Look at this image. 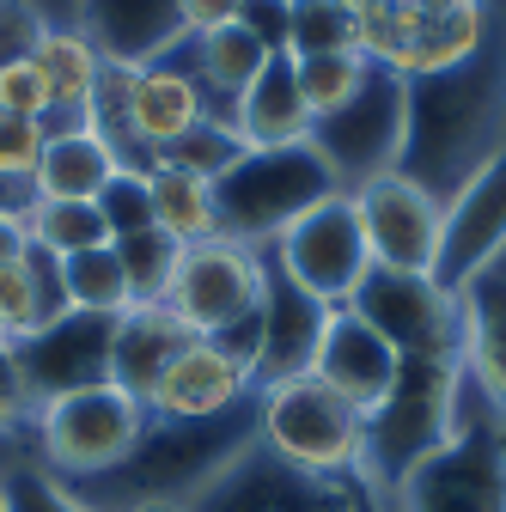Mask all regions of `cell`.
Masks as SVG:
<instances>
[{
	"mask_svg": "<svg viewBox=\"0 0 506 512\" xmlns=\"http://www.w3.org/2000/svg\"><path fill=\"white\" fill-rule=\"evenodd\" d=\"M464 397H470V384H464V366L458 360H403L391 397L366 415L360 476L378 494H397V482L458 433Z\"/></svg>",
	"mask_w": 506,
	"mask_h": 512,
	"instance_id": "cell-3",
	"label": "cell"
},
{
	"mask_svg": "<svg viewBox=\"0 0 506 512\" xmlns=\"http://www.w3.org/2000/svg\"><path fill=\"white\" fill-rule=\"evenodd\" d=\"M348 311L360 317V324H372L403 360H458L464 366V305L433 275L372 269L354 287Z\"/></svg>",
	"mask_w": 506,
	"mask_h": 512,
	"instance_id": "cell-10",
	"label": "cell"
},
{
	"mask_svg": "<svg viewBox=\"0 0 506 512\" xmlns=\"http://www.w3.org/2000/svg\"><path fill=\"white\" fill-rule=\"evenodd\" d=\"M110 330H116V317L61 311L55 324H43L25 342H13V360H19V378H25L31 403L43 409L55 397L110 384Z\"/></svg>",
	"mask_w": 506,
	"mask_h": 512,
	"instance_id": "cell-15",
	"label": "cell"
},
{
	"mask_svg": "<svg viewBox=\"0 0 506 512\" xmlns=\"http://www.w3.org/2000/svg\"><path fill=\"white\" fill-rule=\"evenodd\" d=\"M257 445L305 476H360L366 415L342 403L318 372H299L257 391Z\"/></svg>",
	"mask_w": 506,
	"mask_h": 512,
	"instance_id": "cell-5",
	"label": "cell"
},
{
	"mask_svg": "<svg viewBox=\"0 0 506 512\" xmlns=\"http://www.w3.org/2000/svg\"><path fill=\"white\" fill-rule=\"evenodd\" d=\"M403 153L397 171L439 202L506 147V13L494 37L446 74L403 80Z\"/></svg>",
	"mask_w": 506,
	"mask_h": 512,
	"instance_id": "cell-1",
	"label": "cell"
},
{
	"mask_svg": "<svg viewBox=\"0 0 506 512\" xmlns=\"http://www.w3.org/2000/svg\"><path fill=\"white\" fill-rule=\"evenodd\" d=\"M397 512H506V421L482 397L476 415L464 397L458 433L397 482Z\"/></svg>",
	"mask_w": 506,
	"mask_h": 512,
	"instance_id": "cell-6",
	"label": "cell"
},
{
	"mask_svg": "<svg viewBox=\"0 0 506 512\" xmlns=\"http://www.w3.org/2000/svg\"><path fill=\"white\" fill-rule=\"evenodd\" d=\"M336 171L324 165V153L299 141V147H250L220 183H214V226L232 244L269 250L305 208H318L324 196H336Z\"/></svg>",
	"mask_w": 506,
	"mask_h": 512,
	"instance_id": "cell-4",
	"label": "cell"
},
{
	"mask_svg": "<svg viewBox=\"0 0 506 512\" xmlns=\"http://www.w3.org/2000/svg\"><path fill=\"white\" fill-rule=\"evenodd\" d=\"M122 171L116 147L98 135L92 122H49L43 159L31 171V196H55V202H98L104 183Z\"/></svg>",
	"mask_w": 506,
	"mask_h": 512,
	"instance_id": "cell-21",
	"label": "cell"
},
{
	"mask_svg": "<svg viewBox=\"0 0 506 512\" xmlns=\"http://www.w3.org/2000/svg\"><path fill=\"white\" fill-rule=\"evenodd\" d=\"M250 397H257L250 366L232 348L196 336V342H183L177 360L159 372L153 397H147V415L153 421H220V415L244 409Z\"/></svg>",
	"mask_w": 506,
	"mask_h": 512,
	"instance_id": "cell-17",
	"label": "cell"
},
{
	"mask_svg": "<svg viewBox=\"0 0 506 512\" xmlns=\"http://www.w3.org/2000/svg\"><path fill=\"white\" fill-rule=\"evenodd\" d=\"M19 250H25V226H19V214H0V263H13Z\"/></svg>",
	"mask_w": 506,
	"mask_h": 512,
	"instance_id": "cell-43",
	"label": "cell"
},
{
	"mask_svg": "<svg viewBox=\"0 0 506 512\" xmlns=\"http://www.w3.org/2000/svg\"><path fill=\"white\" fill-rule=\"evenodd\" d=\"M202 116H214L202 80L183 68V55L135 68L129 80V116H122V165H153L165 147H177Z\"/></svg>",
	"mask_w": 506,
	"mask_h": 512,
	"instance_id": "cell-16",
	"label": "cell"
},
{
	"mask_svg": "<svg viewBox=\"0 0 506 512\" xmlns=\"http://www.w3.org/2000/svg\"><path fill=\"white\" fill-rule=\"evenodd\" d=\"M354 49V7L348 0H287V55H330Z\"/></svg>",
	"mask_w": 506,
	"mask_h": 512,
	"instance_id": "cell-33",
	"label": "cell"
},
{
	"mask_svg": "<svg viewBox=\"0 0 506 512\" xmlns=\"http://www.w3.org/2000/svg\"><path fill=\"white\" fill-rule=\"evenodd\" d=\"M31 415H37V403H31L25 378H19V360H13V348H0V433L31 427Z\"/></svg>",
	"mask_w": 506,
	"mask_h": 512,
	"instance_id": "cell-40",
	"label": "cell"
},
{
	"mask_svg": "<svg viewBox=\"0 0 506 512\" xmlns=\"http://www.w3.org/2000/svg\"><path fill=\"white\" fill-rule=\"evenodd\" d=\"M293 74H299V92H305L311 122H324V116L348 110V104L366 92V80H372L378 68H372L360 49H330V55H299Z\"/></svg>",
	"mask_w": 506,
	"mask_h": 512,
	"instance_id": "cell-31",
	"label": "cell"
},
{
	"mask_svg": "<svg viewBox=\"0 0 506 512\" xmlns=\"http://www.w3.org/2000/svg\"><path fill=\"white\" fill-rule=\"evenodd\" d=\"M403 92L409 86L397 74L378 68L348 110L311 122V147L324 153V165L336 171L342 189H360L378 171H397V153H403Z\"/></svg>",
	"mask_w": 506,
	"mask_h": 512,
	"instance_id": "cell-13",
	"label": "cell"
},
{
	"mask_svg": "<svg viewBox=\"0 0 506 512\" xmlns=\"http://www.w3.org/2000/svg\"><path fill=\"white\" fill-rule=\"evenodd\" d=\"M31 61H37L43 80H49L55 122H80L92 110V98H98V80H104V55L92 49V37L80 25H49Z\"/></svg>",
	"mask_w": 506,
	"mask_h": 512,
	"instance_id": "cell-26",
	"label": "cell"
},
{
	"mask_svg": "<svg viewBox=\"0 0 506 512\" xmlns=\"http://www.w3.org/2000/svg\"><path fill=\"white\" fill-rule=\"evenodd\" d=\"M183 68L202 80L208 104L226 98V110H232V98L269 68V49L250 37L244 25H220V31H202V37H189V43H183Z\"/></svg>",
	"mask_w": 506,
	"mask_h": 512,
	"instance_id": "cell-27",
	"label": "cell"
},
{
	"mask_svg": "<svg viewBox=\"0 0 506 512\" xmlns=\"http://www.w3.org/2000/svg\"><path fill=\"white\" fill-rule=\"evenodd\" d=\"M244 153H250V147H244V135L232 128V116L214 110V116H202L196 128H189L177 147H165L153 165H171V171H189V177H202V183H220Z\"/></svg>",
	"mask_w": 506,
	"mask_h": 512,
	"instance_id": "cell-32",
	"label": "cell"
},
{
	"mask_svg": "<svg viewBox=\"0 0 506 512\" xmlns=\"http://www.w3.org/2000/svg\"><path fill=\"white\" fill-rule=\"evenodd\" d=\"M68 311V299H61V263L43 250H19L13 263H0V330H7V348L25 342L31 330L55 324V317Z\"/></svg>",
	"mask_w": 506,
	"mask_h": 512,
	"instance_id": "cell-25",
	"label": "cell"
},
{
	"mask_svg": "<svg viewBox=\"0 0 506 512\" xmlns=\"http://www.w3.org/2000/svg\"><path fill=\"white\" fill-rule=\"evenodd\" d=\"M98 214H104L110 244H116V238H135V232H153V189H147V171H141V165H122V171L104 183Z\"/></svg>",
	"mask_w": 506,
	"mask_h": 512,
	"instance_id": "cell-35",
	"label": "cell"
},
{
	"mask_svg": "<svg viewBox=\"0 0 506 512\" xmlns=\"http://www.w3.org/2000/svg\"><path fill=\"white\" fill-rule=\"evenodd\" d=\"M488 269H506V147L446 196V226H439L433 281L464 293Z\"/></svg>",
	"mask_w": 506,
	"mask_h": 512,
	"instance_id": "cell-14",
	"label": "cell"
},
{
	"mask_svg": "<svg viewBox=\"0 0 506 512\" xmlns=\"http://www.w3.org/2000/svg\"><path fill=\"white\" fill-rule=\"evenodd\" d=\"M43 141H49V122H25V116L0 110V177L31 189V171L43 159Z\"/></svg>",
	"mask_w": 506,
	"mask_h": 512,
	"instance_id": "cell-38",
	"label": "cell"
},
{
	"mask_svg": "<svg viewBox=\"0 0 506 512\" xmlns=\"http://www.w3.org/2000/svg\"><path fill=\"white\" fill-rule=\"evenodd\" d=\"M269 263L318 305L342 311L354 299V287L372 275V250H366V232H360V208L348 189L324 196L318 208H305L269 250Z\"/></svg>",
	"mask_w": 506,
	"mask_h": 512,
	"instance_id": "cell-9",
	"label": "cell"
},
{
	"mask_svg": "<svg viewBox=\"0 0 506 512\" xmlns=\"http://www.w3.org/2000/svg\"><path fill=\"white\" fill-rule=\"evenodd\" d=\"M324 330H330V305L299 293L269 263V275H263V311H257V366H250L257 391L311 372V360H318V348H324Z\"/></svg>",
	"mask_w": 506,
	"mask_h": 512,
	"instance_id": "cell-18",
	"label": "cell"
},
{
	"mask_svg": "<svg viewBox=\"0 0 506 512\" xmlns=\"http://www.w3.org/2000/svg\"><path fill=\"white\" fill-rule=\"evenodd\" d=\"M183 342H196V336H189L165 305H129L116 317V330H110V384L129 391L135 403H147L159 372L177 360Z\"/></svg>",
	"mask_w": 506,
	"mask_h": 512,
	"instance_id": "cell-24",
	"label": "cell"
},
{
	"mask_svg": "<svg viewBox=\"0 0 506 512\" xmlns=\"http://www.w3.org/2000/svg\"><path fill=\"white\" fill-rule=\"evenodd\" d=\"M458 305H464V378L506 421V269L476 275L458 293Z\"/></svg>",
	"mask_w": 506,
	"mask_h": 512,
	"instance_id": "cell-22",
	"label": "cell"
},
{
	"mask_svg": "<svg viewBox=\"0 0 506 512\" xmlns=\"http://www.w3.org/2000/svg\"><path fill=\"white\" fill-rule=\"evenodd\" d=\"M177 13H183V31H189V37H202V31L238 25L244 0H177Z\"/></svg>",
	"mask_w": 506,
	"mask_h": 512,
	"instance_id": "cell-42",
	"label": "cell"
},
{
	"mask_svg": "<svg viewBox=\"0 0 506 512\" xmlns=\"http://www.w3.org/2000/svg\"><path fill=\"white\" fill-rule=\"evenodd\" d=\"M238 25L257 37L269 55H287V0H244Z\"/></svg>",
	"mask_w": 506,
	"mask_h": 512,
	"instance_id": "cell-41",
	"label": "cell"
},
{
	"mask_svg": "<svg viewBox=\"0 0 506 512\" xmlns=\"http://www.w3.org/2000/svg\"><path fill=\"white\" fill-rule=\"evenodd\" d=\"M37 458L49 476H110L129 464V452L147 433V403H135L116 384H92V391L55 397L31 415Z\"/></svg>",
	"mask_w": 506,
	"mask_h": 512,
	"instance_id": "cell-7",
	"label": "cell"
},
{
	"mask_svg": "<svg viewBox=\"0 0 506 512\" xmlns=\"http://www.w3.org/2000/svg\"><path fill=\"white\" fill-rule=\"evenodd\" d=\"M177 256H183V244L165 238L159 226L153 232H135V238H116V263H122V275H129L135 305H159L165 299V287L177 275Z\"/></svg>",
	"mask_w": 506,
	"mask_h": 512,
	"instance_id": "cell-34",
	"label": "cell"
},
{
	"mask_svg": "<svg viewBox=\"0 0 506 512\" xmlns=\"http://www.w3.org/2000/svg\"><path fill=\"white\" fill-rule=\"evenodd\" d=\"M311 372H318L342 403L372 415L378 403L391 397V384L403 372V354L342 305V311H330V330H324V348H318V360H311Z\"/></svg>",
	"mask_w": 506,
	"mask_h": 512,
	"instance_id": "cell-20",
	"label": "cell"
},
{
	"mask_svg": "<svg viewBox=\"0 0 506 512\" xmlns=\"http://www.w3.org/2000/svg\"><path fill=\"white\" fill-rule=\"evenodd\" d=\"M189 512H378V488L366 476H305L275 464L263 445H244Z\"/></svg>",
	"mask_w": 506,
	"mask_h": 512,
	"instance_id": "cell-11",
	"label": "cell"
},
{
	"mask_svg": "<svg viewBox=\"0 0 506 512\" xmlns=\"http://www.w3.org/2000/svg\"><path fill=\"white\" fill-rule=\"evenodd\" d=\"M348 7H354V49L397 80L458 68L500 25L494 0H348Z\"/></svg>",
	"mask_w": 506,
	"mask_h": 512,
	"instance_id": "cell-2",
	"label": "cell"
},
{
	"mask_svg": "<svg viewBox=\"0 0 506 512\" xmlns=\"http://www.w3.org/2000/svg\"><path fill=\"white\" fill-rule=\"evenodd\" d=\"M0 348H7V330H0Z\"/></svg>",
	"mask_w": 506,
	"mask_h": 512,
	"instance_id": "cell-45",
	"label": "cell"
},
{
	"mask_svg": "<svg viewBox=\"0 0 506 512\" xmlns=\"http://www.w3.org/2000/svg\"><path fill=\"white\" fill-rule=\"evenodd\" d=\"M0 512H7V482H0Z\"/></svg>",
	"mask_w": 506,
	"mask_h": 512,
	"instance_id": "cell-44",
	"label": "cell"
},
{
	"mask_svg": "<svg viewBox=\"0 0 506 512\" xmlns=\"http://www.w3.org/2000/svg\"><path fill=\"white\" fill-rule=\"evenodd\" d=\"M43 31H49V19L31 0H0V61H31Z\"/></svg>",
	"mask_w": 506,
	"mask_h": 512,
	"instance_id": "cell-39",
	"label": "cell"
},
{
	"mask_svg": "<svg viewBox=\"0 0 506 512\" xmlns=\"http://www.w3.org/2000/svg\"><path fill=\"white\" fill-rule=\"evenodd\" d=\"M263 275H269V256L232 244V238H202V244H183L177 256V275L165 287V311L189 336H232L244 330L250 317L263 311Z\"/></svg>",
	"mask_w": 506,
	"mask_h": 512,
	"instance_id": "cell-8",
	"label": "cell"
},
{
	"mask_svg": "<svg viewBox=\"0 0 506 512\" xmlns=\"http://www.w3.org/2000/svg\"><path fill=\"white\" fill-rule=\"evenodd\" d=\"M226 116L244 135V147H299V141H311V110H305L299 74H293V55H269V68L232 98Z\"/></svg>",
	"mask_w": 506,
	"mask_h": 512,
	"instance_id": "cell-23",
	"label": "cell"
},
{
	"mask_svg": "<svg viewBox=\"0 0 506 512\" xmlns=\"http://www.w3.org/2000/svg\"><path fill=\"white\" fill-rule=\"evenodd\" d=\"M0 482H7V512H98V506H86L61 476H49L43 464H19V470H7Z\"/></svg>",
	"mask_w": 506,
	"mask_h": 512,
	"instance_id": "cell-36",
	"label": "cell"
},
{
	"mask_svg": "<svg viewBox=\"0 0 506 512\" xmlns=\"http://www.w3.org/2000/svg\"><path fill=\"white\" fill-rule=\"evenodd\" d=\"M19 226H25V244H31V250H43V256H55V263H68V256H80V250L110 244L98 202H55V196H31V202H25V214H19Z\"/></svg>",
	"mask_w": 506,
	"mask_h": 512,
	"instance_id": "cell-28",
	"label": "cell"
},
{
	"mask_svg": "<svg viewBox=\"0 0 506 512\" xmlns=\"http://www.w3.org/2000/svg\"><path fill=\"white\" fill-rule=\"evenodd\" d=\"M147 189H153V226L177 244H202L220 238L214 226V183L171 171V165H147Z\"/></svg>",
	"mask_w": 506,
	"mask_h": 512,
	"instance_id": "cell-29",
	"label": "cell"
},
{
	"mask_svg": "<svg viewBox=\"0 0 506 512\" xmlns=\"http://www.w3.org/2000/svg\"><path fill=\"white\" fill-rule=\"evenodd\" d=\"M360 208V232L372 250V269H409V275H433L439 263V226H446V202L421 189L403 171H378L360 189H348Z\"/></svg>",
	"mask_w": 506,
	"mask_h": 512,
	"instance_id": "cell-12",
	"label": "cell"
},
{
	"mask_svg": "<svg viewBox=\"0 0 506 512\" xmlns=\"http://www.w3.org/2000/svg\"><path fill=\"white\" fill-rule=\"evenodd\" d=\"M0 110L25 122H55V98L37 61H0Z\"/></svg>",
	"mask_w": 506,
	"mask_h": 512,
	"instance_id": "cell-37",
	"label": "cell"
},
{
	"mask_svg": "<svg viewBox=\"0 0 506 512\" xmlns=\"http://www.w3.org/2000/svg\"><path fill=\"white\" fill-rule=\"evenodd\" d=\"M80 31L110 68H153V61L183 55L189 43L177 0H86Z\"/></svg>",
	"mask_w": 506,
	"mask_h": 512,
	"instance_id": "cell-19",
	"label": "cell"
},
{
	"mask_svg": "<svg viewBox=\"0 0 506 512\" xmlns=\"http://www.w3.org/2000/svg\"><path fill=\"white\" fill-rule=\"evenodd\" d=\"M61 299H68V311H92V317H122L129 311L135 293H129V275L116 263V244L68 256V263H61Z\"/></svg>",
	"mask_w": 506,
	"mask_h": 512,
	"instance_id": "cell-30",
	"label": "cell"
}]
</instances>
